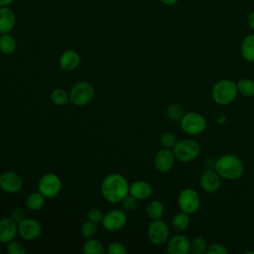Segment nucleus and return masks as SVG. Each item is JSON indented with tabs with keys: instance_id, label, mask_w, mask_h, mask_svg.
Segmentation results:
<instances>
[{
	"instance_id": "18",
	"label": "nucleus",
	"mask_w": 254,
	"mask_h": 254,
	"mask_svg": "<svg viewBox=\"0 0 254 254\" xmlns=\"http://www.w3.org/2000/svg\"><path fill=\"white\" fill-rule=\"evenodd\" d=\"M80 64V56L74 50L64 51L59 59V64L63 70L71 71Z\"/></svg>"
},
{
	"instance_id": "28",
	"label": "nucleus",
	"mask_w": 254,
	"mask_h": 254,
	"mask_svg": "<svg viewBox=\"0 0 254 254\" xmlns=\"http://www.w3.org/2000/svg\"><path fill=\"white\" fill-rule=\"evenodd\" d=\"M207 242L203 237L196 236L190 241V252L192 254H203L207 249Z\"/></svg>"
},
{
	"instance_id": "43",
	"label": "nucleus",
	"mask_w": 254,
	"mask_h": 254,
	"mask_svg": "<svg viewBox=\"0 0 254 254\" xmlns=\"http://www.w3.org/2000/svg\"><path fill=\"white\" fill-rule=\"evenodd\" d=\"M253 157H254V153H253Z\"/></svg>"
},
{
	"instance_id": "33",
	"label": "nucleus",
	"mask_w": 254,
	"mask_h": 254,
	"mask_svg": "<svg viewBox=\"0 0 254 254\" xmlns=\"http://www.w3.org/2000/svg\"><path fill=\"white\" fill-rule=\"evenodd\" d=\"M122 207L126 210V211H133L136 209L137 204H138V199H136L134 196H132L130 193L128 195H126L122 201L120 202Z\"/></svg>"
},
{
	"instance_id": "15",
	"label": "nucleus",
	"mask_w": 254,
	"mask_h": 254,
	"mask_svg": "<svg viewBox=\"0 0 254 254\" xmlns=\"http://www.w3.org/2000/svg\"><path fill=\"white\" fill-rule=\"evenodd\" d=\"M190 239L183 234H176L167 241L169 254H188L190 252Z\"/></svg>"
},
{
	"instance_id": "37",
	"label": "nucleus",
	"mask_w": 254,
	"mask_h": 254,
	"mask_svg": "<svg viewBox=\"0 0 254 254\" xmlns=\"http://www.w3.org/2000/svg\"><path fill=\"white\" fill-rule=\"evenodd\" d=\"M11 217L15 221L19 222V221H21L24 218V212L21 209H19V208H15V209H13L11 211Z\"/></svg>"
},
{
	"instance_id": "17",
	"label": "nucleus",
	"mask_w": 254,
	"mask_h": 254,
	"mask_svg": "<svg viewBox=\"0 0 254 254\" xmlns=\"http://www.w3.org/2000/svg\"><path fill=\"white\" fill-rule=\"evenodd\" d=\"M129 193L138 200H146L152 196L153 188L147 181L139 180L130 185Z\"/></svg>"
},
{
	"instance_id": "7",
	"label": "nucleus",
	"mask_w": 254,
	"mask_h": 254,
	"mask_svg": "<svg viewBox=\"0 0 254 254\" xmlns=\"http://www.w3.org/2000/svg\"><path fill=\"white\" fill-rule=\"evenodd\" d=\"M178 204L182 211L192 214L199 209L200 197L198 192L192 188L181 190L178 195Z\"/></svg>"
},
{
	"instance_id": "16",
	"label": "nucleus",
	"mask_w": 254,
	"mask_h": 254,
	"mask_svg": "<svg viewBox=\"0 0 254 254\" xmlns=\"http://www.w3.org/2000/svg\"><path fill=\"white\" fill-rule=\"evenodd\" d=\"M18 234V222L12 217L0 219V241L8 243L15 239Z\"/></svg>"
},
{
	"instance_id": "39",
	"label": "nucleus",
	"mask_w": 254,
	"mask_h": 254,
	"mask_svg": "<svg viewBox=\"0 0 254 254\" xmlns=\"http://www.w3.org/2000/svg\"><path fill=\"white\" fill-rule=\"evenodd\" d=\"M159 1L166 6H173L179 2V0H159Z\"/></svg>"
},
{
	"instance_id": "38",
	"label": "nucleus",
	"mask_w": 254,
	"mask_h": 254,
	"mask_svg": "<svg viewBox=\"0 0 254 254\" xmlns=\"http://www.w3.org/2000/svg\"><path fill=\"white\" fill-rule=\"evenodd\" d=\"M247 25L254 32V11L248 14V16H247Z\"/></svg>"
},
{
	"instance_id": "12",
	"label": "nucleus",
	"mask_w": 254,
	"mask_h": 254,
	"mask_svg": "<svg viewBox=\"0 0 254 254\" xmlns=\"http://www.w3.org/2000/svg\"><path fill=\"white\" fill-rule=\"evenodd\" d=\"M23 187L21 176L13 171H7L0 175V189L8 193H16Z\"/></svg>"
},
{
	"instance_id": "35",
	"label": "nucleus",
	"mask_w": 254,
	"mask_h": 254,
	"mask_svg": "<svg viewBox=\"0 0 254 254\" xmlns=\"http://www.w3.org/2000/svg\"><path fill=\"white\" fill-rule=\"evenodd\" d=\"M227 252L228 250L222 243L214 242L207 246L205 253L206 254H227Z\"/></svg>"
},
{
	"instance_id": "21",
	"label": "nucleus",
	"mask_w": 254,
	"mask_h": 254,
	"mask_svg": "<svg viewBox=\"0 0 254 254\" xmlns=\"http://www.w3.org/2000/svg\"><path fill=\"white\" fill-rule=\"evenodd\" d=\"M17 41L10 33L0 35V52L5 55H10L15 52Z\"/></svg>"
},
{
	"instance_id": "20",
	"label": "nucleus",
	"mask_w": 254,
	"mask_h": 254,
	"mask_svg": "<svg viewBox=\"0 0 254 254\" xmlns=\"http://www.w3.org/2000/svg\"><path fill=\"white\" fill-rule=\"evenodd\" d=\"M240 53L247 62H254V34H249L241 42Z\"/></svg>"
},
{
	"instance_id": "22",
	"label": "nucleus",
	"mask_w": 254,
	"mask_h": 254,
	"mask_svg": "<svg viewBox=\"0 0 254 254\" xmlns=\"http://www.w3.org/2000/svg\"><path fill=\"white\" fill-rule=\"evenodd\" d=\"M82 251L85 254H104L106 250L101 241L91 237L84 242Z\"/></svg>"
},
{
	"instance_id": "31",
	"label": "nucleus",
	"mask_w": 254,
	"mask_h": 254,
	"mask_svg": "<svg viewBox=\"0 0 254 254\" xmlns=\"http://www.w3.org/2000/svg\"><path fill=\"white\" fill-rule=\"evenodd\" d=\"M178 139L176 137V135L172 132H165L162 134L161 138H160V143L162 145L163 148H167V149H173L175 147V145L177 144Z\"/></svg>"
},
{
	"instance_id": "41",
	"label": "nucleus",
	"mask_w": 254,
	"mask_h": 254,
	"mask_svg": "<svg viewBox=\"0 0 254 254\" xmlns=\"http://www.w3.org/2000/svg\"><path fill=\"white\" fill-rule=\"evenodd\" d=\"M254 254V250H251V251H245V254Z\"/></svg>"
},
{
	"instance_id": "25",
	"label": "nucleus",
	"mask_w": 254,
	"mask_h": 254,
	"mask_svg": "<svg viewBox=\"0 0 254 254\" xmlns=\"http://www.w3.org/2000/svg\"><path fill=\"white\" fill-rule=\"evenodd\" d=\"M146 213L152 220L161 219L164 214V205L159 200H152L147 204Z\"/></svg>"
},
{
	"instance_id": "29",
	"label": "nucleus",
	"mask_w": 254,
	"mask_h": 254,
	"mask_svg": "<svg viewBox=\"0 0 254 254\" xmlns=\"http://www.w3.org/2000/svg\"><path fill=\"white\" fill-rule=\"evenodd\" d=\"M167 116L170 120L172 121H176V122H180V120L182 119L184 113V109L181 105L177 104V103H172L167 107L166 110Z\"/></svg>"
},
{
	"instance_id": "4",
	"label": "nucleus",
	"mask_w": 254,
	"mask_h": 254,
	"mask_svg": "<svg viewBox=\"0 0 254 254\" xmlns=\"http://www.w3.org/2000/svg\"><path fill=\"white\" fill-rule=\"evenodd\" d=\"M181 129L189 135L197 136L202 134L207 127V121L205 117L195 111L187 112L183 115L182 119L180 120Z\"/></svg>"
},
{
	"instance_id": "30",
	"label": "nucleus",
	"mask_w": 254,
	"mask_h": 254,
	"mask_svg": "<svg viewBox=\"0 0 254 254\" xmlns=\"http://www.w3.org/2000/svg\"><path fill=\"white\" fill-rule=\"evenodd\" d=\"M80 231H81V235L85 239L91 238L97 233V223H95L91 220H87V221L83 222V224L81 225Z\"/></svg>"
},
{
	"instance_id": "34",
	"label": "nucleus",
	"mask_w": 254,
	"mask_h": 254,
	"mask_svg": "<svg viewBox=\"0 0 254 254\" xmlns=\"http://www.w3.org/2000/svg\"><path fill=\"white\" fill-rule=\"evenodd\" d=\"M107 252L109 254H126L127 250L123 243L119 241H113L108 245Z\"/></svg>"
},
{
	"instance_id": "9",
	"label": "nucleus",
	"mask_w": 254,
	"mask_h": 254,
	"mask_svg": "<svg viewBox=\"0 0 254 254\" xmlns=\"http://www.w3.org/2000/svg\"><path fill=\"white\" fill-rule=\"evenodd\" d=\"M169 227L162 219L152 220L147 229V236L151 243L155 245H162L169 239Z\"/></svg>"
},
{
	"instance_id": "19",
	"label": "nucleus",
	"mask_w": 254,
	"mask_h": 254,
	"mask_svg": "<svg viewBox=\"0 0 254 254\" xmlns=\"http://www.w3.org/2000/svg\"><path fill=\"white\" fill-rule=\"evenodd\" d=\"M17 17L10 7H0V35L10 33L16 25Z\"/></svg>"
},
{
	"instance_id": "32",
	"label": "nucleus",
	"mask_w": 254,
	"mask_h": 254,
	"mask_svg": "<svg viewBox=\"0 0 254 254\" xmlns=\"http://www.w3.org/2000/svg\"><path fill=\"white\" fill-rule=\"evenodd\" d=\"M7 251L9 254H25L27 250L21 242L12 240L7 243Z\"/></svg>"
},
{
	"instance_id": "5",
	"label": "nucleus",
	"mask_w": 254,
	"mask_h": 254,
	"mask_svg": "<svg viewBox=\"0 0 254 254\" xmlns=\"http://www.w3.org/2000/svg\"><path fill=\"white\" fill-rule=\"evenodd\" d=\"M177 161L189 163L195 160L200 154L199 144L192 139L178 140L175 147L172 149Z\"/></svg>"
},
{
	"instance_id": "2",
	"label": "nucleus",
	"mask_w": 254,
	"mask_h": 254,
	"mask_svg": "<svg viewBox=\"0 0 254 254\" xmlns=\"http://www.w3.org/2000/svg\"><path fill=\"white\" fill-rule=\"evenodd\" d=\"M214 170L221 179L234 181L243 175L244 165L238 156L224 154L214 162Z\"/></svg>"
},
{
	"instance_id": "26",
	"label": "nucleus",
	"mask_w": 254,
	"mask_h": 254,
	"mask_svg": "<svg viewBox=\"0 0 254 254\" xmlns=\"http://www.w3.org/2000/svg\"><path fill=\"white\" fill-rule=\"evenodd\" d=\"M237 91L244 97H253L254 96V80L250 78H241L236 82Z\"/></svg>"
},
{
	"instance_id": "10",
	"label": "nucleus",
	"mask_w": 254,
	"mask_h": 254,
	"mask_svg": "<svg viewBox=\"0 0 254 254\" xmlns=\"http://www.w3.org/2000/svg\"><path fill=\"white\" fill-rule=\"evenodd\" d=\"M127 222V216L121 209H111L103 215L102 225L110 232L122 229Z\"/></svg>"
},
{
	"instance_id": "36",
	"label": "nucleus",
	"mask_w": 254,
	"mask_h": 254,
	"mask_svg": "<svg viewBox=\"0 0 254 254\" xmlns=\"http://www.w3.org/2000/svg\"><path fill=\"white\" fill-rule=\"evenodd\" d=\"M103 213L101 210L97 209V208H91L88 213H87V218L88 220H91L95 223H99L102 221V218H103Z\"/></svg>"
},
{
	"instance_id": "27",
	"label": "nucleus",
	"mask_w": 254,
	"mask_h": 254,
	"mask_svg": "<svg viewBox=\"0 0 254 254\" xmlns=\"http://www.w3.org/2000/svg\"><path fill=\"white\" fill-rule=\"evenodd\" d=\"M51 100L58 106H64L70 101L69 93L63 88H56L51 93Z\"/></svg>"
},
{
	"instance_id": "14",
	"label": "nucleus",
	"mask_w": 254,
	"mask_h": 254,
	"mask_svg": "<svg viewBox=\"0 0 254 254\" xmlns=\"http://www.w3.org/2000/svg\"><path fill=\"white\" fill-rule=\"evenodd\" d=\"M221 186V177L214 169H206L200 176V187L207 193L216 192Z\"/></svg>"
},
{
	"instance_id": "40",
	"label": "nucleus",
	"mask_w": 254,
	"mask_h": 254,
	"mask_svg": "<svg viewBox=\"0 0 254 254\" xmlns=\"http://www.w3.org/2000/svg\"><path fill=\"white\" fill-rule=\"evenodd\" d=\"M14 0H0V7H10Z\"/></svg>"
},
{
	"instance_id": "11",
	"label": "nucleus",
	"mask_w": 254,
	"mask_h": 254,
	"mask_svg": "<svg viewBox=\"0 0 254 254\" xmlns=\"http://www.w3.org/2000/svg\"><path fill=\"white\" fill-rule=\"evenodd\" d=\"M42 233L40 222L34 218H23L18 222V234L25 240L32 241L37 239Z\"/></svg>"
},
{
	"instance_id": "1",
	"label": "nucleus",
	"mask_w": 254,
	"mask_h": 254,
	"mask_svg": "<svg viewBox=\"0 0 254 254\" xmlns=\"http://www.w3.org/2000/svg\"><path fill=\"white\" fill-rule=\"evenodd\" d=\"M130 185L127 179L117 173L107 175L101 182L100 190L105 200L110 203H119L129 194Z\"/></svg>"
},
{
	"instance_id": "42",
	"label": "nucleus",
	"mask_w": 254,
	"mask_h": 254,
	"mask_svg": "<svg viewBox=\"0 0 254 254\" xmlns=\"http://www.w3.org/2000/svg\"><path fill=\"white\" fill-rule=\"evenodd\" d=\"M253 67H254V62H253Z\"/></svg>"
},
{
	"instance_id": "44",
	"label": "nucleus",
	"mask_w": 254,
	"mask_h": 254,
	"mask_svg": "<svg viewBox=\"0 0 254 254\" xmlns=\"http://www.w3.org/2000/svg\"><path fill=\"white\" fill-rule=\"evenodd\" d=\"M253 187H254V183H253Z\"/></svg>"
},
{
	"instance_id": "23",
	"label": "nucleus",
	"mask_w": 254,
	"mask_h": 254,
	"mask_svg": "<svg viewBox=\"0 0 254 254\" xmlns=\"http://www.w3.org/2000/svg\"><path fill=\"white\" fill-rule=\"evenodd\" d=\"M189 224H190V214L182 210L176 213L172 219V226L178 232H182L186 230Z\"/></svg>"
},
{
	"instance_id": "6",
	"label": "nucleus",
	"mask_w": 254,
	"mask_h": 254,
	"mask_svg": "<svg viewBox=\"0 0 254 254\" xmlns=\"http://www.w3.org/2000/svg\"><path fill=\"white\" fill-rule=\"evenodd\" d=\"M94 96V88L87 81L75 83L69 92L70 102L76 106H85L91 102Z\"/></svg>"
},
{
	"instance_id": "24",
	"label": "nucleus",
	"mask_w": 254,
	"mask_h": 254,
	"mask_svg": "<svg viewBox=\"0 0 254 254\" xmlns=\"http://www.w3.org/2000/svg\"><path fill=\"white\" fill-rule=\"evenodd\" d=\"M45 196L40 192H32L30 193L27 198H26V206L30 209V210H33V211H36V210H39L43 207L44 203H45Z\"/></svg>"
},
{
	"instance_id": "13",
	"label": "nucleus",
	"mask_w": 254,
	"mask_h": 254,
	"mask_svg": "<svg viewBox=\"0 0 254 254\" xmlns=\"http://www.w3.org/2000/svg\"><path fill=\"white\" fill-rule=\"evenodd\" d=\"M175 155L172 149L162 148L159 150L154 159L155 169L160 173H168L170 172L175 165Z\"/></svg>"
},
{
	"instance_id": "3",
	"label": "nucleus",
	"mask_w": 254,
	"mask_h": 254,
	"mask_svg": "<svg viewBox=\"0 0 254 254\" xmlns=\"http://www.w3.org/2000/svg\"><path fill=\"white\" fill-rule=\"evenodd\" d=\"M236 82L230 79H220L216 81L210 91L214 103L218 105H228L237 96Z\"/></svg>"
},
{
	"instance_id": "8",
	"label": "nucleus",
	"mask_w": 254,
	"mask_h": 254,
	"mask_svg": "<svg viewBox=\"0 0 254 254\" xmlns=\"http://www.w3.org/2000/svg\"><path fill=\"white\" fill-rule=\"evenodd\" d=\"M62 190V181L60 177L54 173L43 175L38 182V190L46 198L56 197Z\"/></svg>"
}]
</instances>
